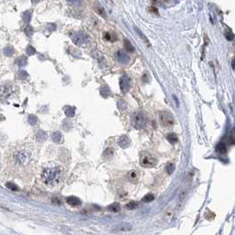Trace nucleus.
I'll list each match as a JSON object with an SVG mask.
<instances>
[{
  "mask_svg": "<svg viewBox=\"0 0 235 235\" xmlns=\"http://www.w3.org/2000/svg\"><path fill=\"white\" fill-rule=\"evenodd\" d=\"M63 178V170L61 167L55 166V167H50L46 168L43 174L42 179L43 182L48 186H56L61 181Z\"/></svg>",
  "mask_w": 235,
  "mask_h": 235,
  "instance_id": "1",
  "label": "nucleus"
},
{
  "mask_svg": "<svg viewBox=\"0 0 235 235\" xmlns=\"http://www.w3.org/2000/svg\"><path fill=\"white\" fill-rule=\"evenodd\" d=\"M11 157L15 165L26 166L30 163L33 155L28 149L21 147V148H15Z\"/></svg>",
  "mask_w": 235,
  "mask_h": 235,
  "instance_id": "2",
  "label": "nucleus"
},
{
  "mask_svg": "<svg viewBox=\"0 0 235 235\" xmlns=\"http://www.w3.org/2000/svg\"><path fill=\"white\" fill-rule=\"evenodd\" d=\"M140 164L142 167L152 168L157 164V159L150 153H143L141 157Z\"/></svg>",
  "mask_w": 235,
  "mask_h": 235,
  "instance_id": "3",
  "label": "nucleus"
},
{
  "mask_svg": "<svg viewBox=\"0 0 235 235\" xmlns=\"http://www.w3.org/2000/svg\"><path fill=\"white\" fill-rule=\"evenodd\" d=\"M160 122L164 127H171L174 124V117L168 111H161L160 115Z\"/></svg>",
  "mask_w": 235,
  "mask_h": 235,
  "instance_id": "4",
  "label": "nucleus"
},
{
  "mask_svg": "<svg viewBox=\"0 0 235 235\" xmlns=\"http://www.w3.org/2000/svg\"><path fill=\"white\" fill-rule=\"evenodd\" d=\"M15 93V87L11 85L0 86V98L7 99L12 97Z\"/></svg>",
  "mask_w": 235,
  "mask_h": 235,
  "instance_id": "5",
  "label": "nucleus"
},
{
  "mask_svg": "<svg viewBox=\"0 0 235 235\" xmlns=\"http://www.w3.org/2000/svg\"><path fill=\"white\" fill-rule=\"evenodd\" d=\"M134 126L136 128L141 129V128L145 127V126H146V122H147L146 117L142 113L137 112L134 116Z\"/></svg>",
  "mask_w": 235,
  "mask_h": 235,
  "instance_id": "6",
  "label": "nucleus"
},
{
  "mask_svg": "<svg viewBox=\"0 0 235 235\" xmlns=\"http://www.w3.org/2000/svg\"><path fill=\"white\" fill-rule=\"evenodd\" d=\"M132 230V225L130 223L127 222H124V223H120L119 225H117L113 227L112 232H128Z\"/></svg>",
  "mask_w": 235,
  "mask_h": 235,
  "instance_id": "7",
  "label": "nucleus"
},
{
  "mask_svg": "<svg viewBox=\"0 0 235 235\" xmlns=\"http://www.w3.org/2000/svg\"><path fill=\"white\" fill-rule=\"evenodd\" d=\"M66 202L72 207H79L81 205V201L76 196H69L66 198Z\"/></svg>",
  "mask_w": 235,
  "mask_h": 235,
  "instance_id": "8",
  "label": "nucleus"
},
{
  "mask_svg": "<svg viewBox=\"0 0 235 235\" xmlns=\"http://www.w3.org/2000/svg\"><path fill=\"white\" fill-rule=\"evenodd\" d=\"M116 57H117V60L120 61V62H123V63L128 61V57H127V55L125 52H123L122 50H120V51H117V54H116Z\"/></svg>",
  "mask_w": 235,
  "mask_h": 235,
  "instance_id": "9",
  "label": "nucleus"
},
{
  "mask_svg": "<svg viewBox=\"0 0 235 235\" xmlns=\"http://www.w3.org/2000/svg\"><path fill=\"white\" fill-rule=\"evenodd\" d=\"M120 203H117V202H114L112 204H111L110 206L108 207V210L111 211V212H113V213H117V212H119L120 211Z\"/></svg>",
  "mask_w": 235,
  "mask_h": 235,
  "instance_id": "10",
  "label": "nucleus"
},
{
  "mask_svg": "<svg viewBox=\"0 0 235 235\" xmlns=\"http://www.w3.org/2000/svg\"><path fill=\"white\" fill-rule=\"evenodd\" d=\"M130 144V140L127 136H122L121 139H120V145L122 147L123 149H127V147L129 146Z\"/></svg>",
  "mask_w": 235,
  "mask_h": 235,
  "instance_id": "11",
  "label": "nucleus"
},
{
  "mask_svg": "<svg viewBox=\"0 0 235 235\" xmlns=\"http://www.w3.org/2000/svg\"><path fill=\"white\" fill-rule=\"evenodd\" d=\"M127 179L132 182H136L138 180V173L135 171H131L127 174Z\"/></svg>",
  "mask_w": 235,
  "mask_h": 235,
  "instance_id": "12",
  "label": "nucleus"
},
{
  "mask_svg": "<svg viewBox=\"0 0 235 235\" xmlns=\"http://www.w3.org/2000/svg\"><path fill=\"white\" fill-rule=\"evenodd\" d=\"M166 138H167V140H168L171 143H176V142L178 141V136L176 135L175 134H172V133L167 134Z\"/></svg>",
  "mask_w": 235,
  "mask_h": 235,
  "instance_id": "13",
  "label": "nucleus"
},
{
  "mask_svg": "<svg viewBox=\"0 0 235 235\" xmlns=\"http://www.w3.org/2000/svg\"><path fill=\"white\" fill-rule=\"evenodd\" d=\"M104 39L108 42H114L117 39V36L115 34H111V33H105L104 34Z\"/></svg>",
  "mask_w": 235,
  "mask_h": 235,
  "instance_id": "14",
  "label": "nucleus"
},
{
  "mask_svg": "<svg viewBox=\"0 0 235 235\" xmlns=\"http://www.w3.org/2000/svg\"><path fill=\"white\" fill-rule=\"evenodd\" d=\"M155 3L157 4H161L163 6H172L176 4H178V1H155Z\"/></svg>",
  "mask_w": 235,
  "mask_h": 235,
  "instance_id": "15",
  "label": "nucleus"
},
{
  "mask_svg": "<svg viewBox=\"0 0 235 235\" xmlns=\"http://www.w3.org/2000/svg\"><path fill=\"white\" fill-rule=\"evenodd\" d=\"M137 207H138V203H137L136 201H131L130 202H128V203L126 205V208H127V210H130V211H132V210H135Z\"/></svg>",
  "mask_w": 235,
  "mask_h": 235,
  "instance_id": "16",
  "label": "nucleus"
},
{
  "mask_svg": "<svg viewBox=\"0 0 235 235\" xmlns=\"http://www.w3.org/2000/svg\"><path fill=\"white\" fill-rule=\"evenodd\" d=\"M154 199H155L154 194H146V195L142 198V201H143V202H150V201H152Z\"/></svg>",
  "mask_w": 235,
  "mask_h": 235,
  "instance_id": "17",
  "label": "nucleus"
},
{
  "mask_svg": "<svg viewBox=\"0 0 235 235\" xmlns=\"http://www.w3.org/2000/svg\"><path fill=\"white\" fill-rule=\"evenodd\" d=\"M124 44H125V48H126L128 51H130V52H134V47L131 44V43H130L128 40H125Z\"/></svg>",
  "mask_w": 235,
  "mask_h": 235,
  "instance_id": "18",
  "label": "nucleus"
},
{
  "mask_svg": "<svg viewBox=\"0 0 235 235\" xmlns=\"http://www.w3.org/2000/svg\"><path fill=\"white\" fill-rule=\"evenodd\" d=\"M217 151L220 152V153H225L226 151V147L224 143H219L218 146H217V148H216Z\"/></svg>",
  "mask_w": 235,
  "mask_h": 235,
  "instance_id": "19",
  "label": "nucleus"
},
{
  "mask_svg": "<svg viewBox=\"0 0 235 235\" xmlns=\"http://www.w3.org/2000/svg\"><path fill=\"white\" fill-rule=\"evenodd\" d=\"M96 10H97V13L99 15H101L103 17H106V13H105V11H104V9L103 7H101V6H99V7L96 6Z\"/></svg>",
  "mask_w": 235,
  "mask_h": 235,
  "instance_id": "20",
  "label": "nucleus"
},
{
  "mask_svg": "<svg viewBox=\"0 0 235 235\" xmlns=\"http://www.w3.org/2000/svg\"><path fill=\"white\" fill-rule=\"evenodd\" d=\"M174 168H175V166H174V164H172L171 163H170V164H167V166H166V171L168 172V174H171L173 171H174Z\"/></svg>",
  "mask_w": 235,
  "mask_h": 235,
  "instance_id": "21",
  "label": "nucleus"
},
{
  "mask_svg": "<svg viewBox=\"0 0 235 235\" xmlns=\"http://www.w3.org/2000/svg\"><path fill=\"white\" fill-rule=\"evenodd\" d=\"M6 187H7L9 189L13 190V191H18V190H19V187H18L16 185L13 184V183H7V184H6Z\"/></svg>",
  "mask_w": 235,
  "mask_h": 235,
  "instance_id": "22",
  "label": "nucleus"
},
{
  "mask_svg": "<svg viewBox=\"0 0 235 235\" xmlns=\"http://www.w3.org/2000/svg\"><path fill=\"white\" fill-rule=\"evenodd\" d=\"M112 155H113V150L111 149H107L106 151L104 152V157H112Z\"/></svg>",
  "mask_w": 235,
  "mask_h": 235,
  "instance_id": "23",
  "label": "nucleus"
},
{
  "mask_svg": "<svg viewBox=\"0 0 235 235\" xmlns=\"http://www.w3.org/2000/svg\"><path fill=\"white\" fill-rule=\"evenodd\" d=\"M136 31H138V33L140 34V36H141V37L142 38V40H143V41H145V43H146L147 44H148V45L150 46V43H149V40H148V39H147V38H146L145 36H142V33H141V31L139 30V29H138V28H136Z\"/></svg>",
  "mask_w": 235,
  "mask_h": 235,
  "instance_id": "24",
  "label": "nucleus"
},
{
  "mask_svg": "<svg viewBox=\"0 0 235 235\" xmlns=\"http://www.w3.org/2000/svg\"><path fill=\"white\" fill-rule=\"evenodd\" d=\"M225 36H226V38H227V40H229V41H232V40H233V37H234V36H233V34L232 33H225Z\"/></svg>",
  "mask_w": 235,
  "mask_h": 235,
  "instance_id": "25",
  "label": "nucleus"
},
{
  "mask_svg": "<svg viewBox=\"0 0 235 235\" xmlns=\"http://www.w3.org/2000/svg\"><path fill=\"white\" fill-rule=\"evenodd\" d=\"M150 11L151 13H156V14H157V13H158V10H157V8L156 6H151V7L150 8Z\"/></svg>",
  "mask_w": 235,
  "mask_h": 235,
  "instance_id": "26",
  "label": "nucleus"
},
{
  "mask_svg": "<svg viewBox=\"0 0 235 235\" xmlns=\"http://www.w3.org/2000/svg\"><path fill=\"white\" fill-rule=\"evenodd\" d=\"M232 69L234 70L235 69V66H234V59H232Z\"/></svg>",
  "mask_w": 235,
  "mask_h": 235,
  "instance_id": "27",
  "label": "nucleus"
}]
</instances>
